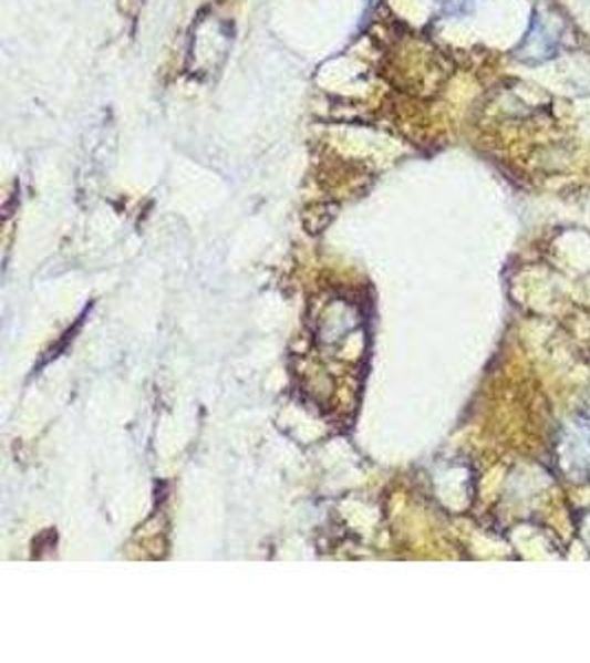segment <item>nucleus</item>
<instances>
[{"instance_id":"f257e3e1","label":"nucleus","mask_w":590,"mask_h":663,"mask_svg":"<svg viewBox=\"0 0 590 663\" xmlns=\"http://www.w3.org/2000/svg\"><path fill=\"white\" fill-rule=\"evenodd\" d=\"M562 40H565V22L551 13L549 15L536 13L534 24L520 46V51H522L520 55L531 62L549 60L558 53Z\"/></svg>"},{"instance_id":"f03ea898","label":"nucleus","mask_w":590,"mask_h":663,"mask_svg":"<svg viewBox=\"0 0 590 663\" xmlns=\"http://www.w3.org/2000/svg\"><path fill=\"white\" fill-rule=\"evenodd\" d=\"M590 423H571L567 429V454L565 463H569L571 474L582 476L580 480H589L590 476Z\"/></svg>"}]
</instances>
